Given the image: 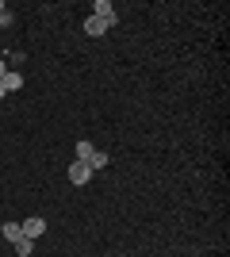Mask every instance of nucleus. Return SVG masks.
<instances>
[{
  "label": "nucleus",
  "instance_id": "39448f33",
  "mask_svg": "<svg viewBox=\"0 0 230 257\" xmlns=\"http://www.w3.org/2000/svg\"><path fill=\"white\" fill-rule=\"evenodd\" d=\"M0 238H8V242H20V238H23L20 223H4V226H0Z\"/></svg>",
  "mask_w": 230,
  "mask_h": 257
},
{
  "label": "nucleus",
  "instance_id": "6e6552de",
  "mask_svg": "<svg viewBox=\"0 0 230 257\" xmlns=\"http://www.w3.org/2000/svg\"><path fill=\"white\" fill-rule=\"evenodd\" d=\"M12 246H16V253H20V257H31L35 253V242H31V238H20V242H12Z\"/></svg>",
  "mask_w": 230,
  "mask_h": 257
},
{
  "label": "nucleus",
  "instance_id": "20e7f679",
  "mask_svg": "<svg viewBox=\"0 0 230 257\" xmlns=\"http://www.w3.org/2000/svg\"><path fill=\"white\" fill-rule=\"evenodd\" d=\"M100 16V20H108V23H115V4L111 0H96V8H92Z\"/></svg>",
  "mask_w": 230,
  "mask_h": 257
},
{
  "label": "nucleus",
  "instance_id": "ddd939ff",
  "mask_svg": "<svg viewBox=\"0 0 230 257\" xmlns=\"http://www.w3.org/2000/svg\"><path fill=\"white\" fill-rule=\"evenodd\" d=\"M0 12H4V4H0Z\"/></svg>",
  "mask_w": 230,
  "mask_h": 257
},
{
  "label": "nucleus",
  "instance_id": "1a4fd4ad",
  "mask_svg": "<svg viewBox=\"0 0 230 257\" xmlns=\"http://www.w3.org/2000/svg\"><path fill=\"white\" fill-rule=\"evenodd\" d=\"M92 150H96L92 142H77V161H88V158H92Z\"/></svg>",
  "mask_w": 230,
  "mask_h": 257
},
{
  "label": "nucleus",
  "instance_id": "f257e3e1",
  "mask_svg": "<svg viewBox=\"0 0 230 257\" xmlns=\"http://www.w3.org/2000/svg\"><path fill=\"white\" fill-rule=\"evenodd\" d=\"M20 230H23V238H31V242H39V238L46 234V219L31 215V219H23V223H20Z\"/></svg>",
  "mask_w": 230,
  "mask_h": 257
},
{
  "label": "nucleus",
  "instance_id": "7ed1b4c3",
  "mask_svg": "<svg viewBox=\"0 0 230 257\" xmlns=\"http://www.w3.org/2000/svg\"><path fill=\"white\" fill-rule=\"evenodd\" d=\"M108 27H111V23H108V20H100V16H88V20H85V31L92 35V39H96V35H104Z\"/></svg>",
  "mask_w": 230,
  "mask_h": 257
},
{
  "label": "nucleus",
  "instance_id": "9b49d317",
  "mask_svg": "<svg viewBox=\"0 0 230 257\" xmlns=\"http://www.w3.org/2000/svg\"><path fill=\"white\" fill-rule=\"evenodd\" d=\"M4 73H8V65H4V58H0V81H4Z\"/></svg>",
  "mask_w": 230,
  "mask_h": 257
},
{
  "label": "nucleus",
  "instance_id": "0eeeda50",
  "mask_svg": "<svg viewBox=\"0 0 230 257\" xmlns=\"http://www.w3.org/2000/svg\"><path fill=\"white\" fill-rule=\"evenodd\" d=\"M85 165H88L92 173H96V169H104V165H108V154H104V150H92V158H88Z\"/></svg>",
  "mask_w": 230,
  "mask_h": 257
},
{
  "label": "nucleus",
  "instance_id": "9d476101",
  "mask_svg": "<svg viewBox=\"0 0 230 257\" xmlns=\"http://www.w3.org/2000/svg\"><path fill=\"white\" fill-rule=\"evenodd\" d=\"M0 27H12V12H0Z\"/></svg>",
  "mask_w": 230,
  "mask_h": 257
},
{
  "label": "nucleus",
  "instance_id": "f8f14e48",
  "mask_svg": "<svg viewBox=\"0 0 230 257\" xmlns=\"http://www.w3.org/2000/svg\"><path fill=\"white\" fill-rule=\"evenodd\" d=\"M0 96H8V92H4V81H0Z\"/></svg>",
  "mask_w": 230,
  "mask_h": 257
},
{
  "label": "nucleus",
  "instance_id": "f03ea898",
  "mask_svg": "<svg viewBox=\"0 0 230 257\" xmlns=\"http://www.w3.org/2000/svg\"><path fill=\"white\" fill-rule=\"evenodd\" d=\"M92 169H88L85 161H69V184H88Z\"/></svg>",
  "mask_w": 230,
  "mask_h": 257
},
{
  "label": "nucleus",
  "instance_id": "423d86ee",
  "mask_svg": "<svg viewBox=\"0 0 230 257\" xmlns=\"http://www.w3.org/2000/svg\"><path fill=\"white\" fill-rule=\"evenodd\" d=\"M23 88V73H4V92H20Z\"/></svg>",
  "mask_w": 230,
  "mask_h": 257
}]
</instances>
